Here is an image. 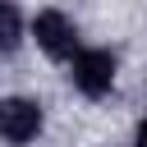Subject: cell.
Listing matches in <instances>:
<instances>
[{
  "mask_svg": "<svg viewBox=\"0 0 147 147\" xmlns=\"http://www.w3.org/2000/svg\"><path fill=\"white\" fill-rule=\"evenodd\" d=\"M69 78H74V87L83 92V96H106L110 87H115V55L110 51H101V46H87V51H78L74 55V64H69Z\"/></svg>",
  "mask_w": 147,
  "mask_h": 147,
  "instance_id": "obj_1",
  "label": "cell"
},
{
  "mask_svg": "<svg viewBox=\"0 0 147 147\" xmlns=\"http://www.w3.org/2000/svg\"><path fill=\"white\" fill-rule=\"evenodd\" d=\"M32 37H37V46H41L51 60H74V55H78V28H74L60 9H41V14L32 18Z\"/></svg>",
  "mask_w": 147,
  "mask_h": 147,
  "instance_id": "obj_2",
  "label": "cell"
},
{
  "mask_svg": "<svg viewBox=\"0 0 147 147\" xmlns=\"http://www.w3.org/2000/svg\"><path fill=\"white\" fill-rule=\"evenodd\" d=\"M37 133H41V106L32 96H5L0 101V138L14 142V147H23Z\"/></svg>",
  "mask_w": 147,
  "mask_h": 147,
  "instance_id": "obj_3",
  "label": "cell"
},
{
  "mask_svg": "<svg viewBox=\"0 0 147 147\" xmlns=\"http://www.w3.org/2000/svg\"><path fill=\"white\" fill-rule=\"evenodd\" d=\"M18 32H23V23H18L14 0H0V51H14L18 46Z\"/></svg>",
  "mask_w": 147,
  "mask_h": 147,
  "instance_id": "obj_4",
  "label": "cell"
},
{
  "mask_svg": "<svg viewBox=\"0 0 147 147\" xmlns=\"http://www.w3.org/2000/svg\"><path fill=\"white\" fill-rule=\"evenodd\" d=\"M133 147H147V119H142V124L133 129Z\"/></svg>",
  "mask_w": 147,
  "mask_h": 147,
  "instance_id": "obj_5",
  "label": "cell"
}]
</instances>
